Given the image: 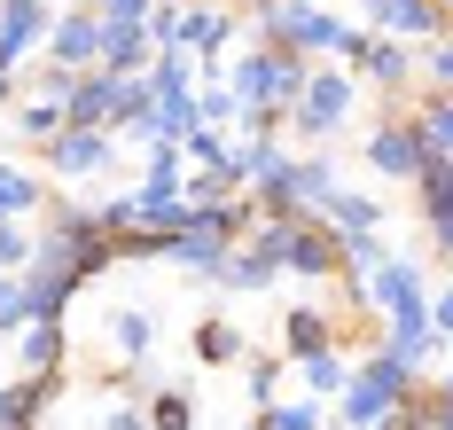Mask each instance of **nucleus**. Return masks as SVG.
Masks as SVG:
<instances>
[{
  "mask_svg": "<svg viewBox=\"0 0 453 430\" xmlns=\"http://www.w3.org/2000/svg\"><path fill=\"white\" fill-rule=\"evenodd\" d=\"M305 87H313V63H305V55H281V48H258V40L226 63V95L242 102V110H258V102H266V110L289 118V102L305 95Z\"/></svg>",
  "mask_w": 453,
  "mask_h": 430,
  "instance_id": "1",
  "label": "nucleus"
},
{
  "mask_svg": "<svg viewBox=\"0 0 453 430\" xmlns=\"http://www.w3.org/2000/svg\"><path fill=\"white\" fill-rule=\"evenodd\" d=\"M352 102H360V79H352L344 63H320V71H313V87L289 102V118H281V126H289V134H297L305 149H320L328 134H336V126H344V118H352Z\"/></svg>",
  "mask_w": 453,
  "mask_h": 430,
  "instance_id": "2",
  "label": "nucleus"
},
{
  "mask_svg": "<svg viewBox=\"0 0 453 430\" xmlns=\"http://www.w3.org/2000/svg\"><path fill=\"white\" fill-rule=\"evenodd\" d=\"M360 157H367V173H383V180H414L438 149L422 142V126H414V118H375V126H367V142H360Z\"/></svg>",
  "mask_w": 453,
  "mask_h": 430,
  "instance_id": "3",
  "label": "nucleus"
},
{
  "mask_svg": "<svg viewBox=\"0 0 453 430\" xmlns=\"http://www.w3.org/2000/svg\"><path fill=\"white\" fill-rule=\"evenodd\" d=\"M281 242H289V227L258 219V235H242L234 250H226L219 289H234V297H258V289H273V274H281Z\"/></svg>",
  "mask_w": 453,
  "mask_h": 430,
  "instance_id": "4",
  "label": "nucleus"
},
{
  "mask_svg": "<svg viewBox=\"0 0 453 430\" xmlns=\"http://www.w3.org/2000/svg\"><path fill=\"white\" fill-rule=\"evenodd\" d=\"M47 63L55 71H102V16L94 8H63L55 24H47Z\"/></svg>",
  "mask_w": 453,
  "mask_h": 430,
  "instance_id": "5",
  "label": "nucleus"
},
{
  "mask_svg": "<svg viewBox=\"0 0 453 430\" xmlns=\"http://www.w3.org/2000/svg\"><path fill=\"white\" fill-rule=\"evenodd\" d=\"M110 165H118V134L63 126V134L47 142V173H55V180H94V173H110Z\"/></svg>",
  "mask_w": 453,
  "mask_h": 430,
  "instance_id": "6",
  "label": "nucleus"
},
{
  "mask_svg": "<svg viewBox=\"0 0 453 430\" xmlns=\"http://www.w3.org/2000/svg\"><path fill=\"white\" fill-rule=\"evenodd\" d=\"M47 24H55L47 0H0V79H16V63L47 48Z\"/></svg>",
  "mask_w": 453,
  "mask_h": 430,
  "instance_id": "7",
  "label": "nucleus"
},
{
  "mask_svg": "<svg viewBox=\"0 0 453 430\" xmlns=\"http://www.w3.org/2000/svg\"><path fill=\"white\" fill-rule=\"evenodd\" d=\"M360 87H375V95H407L414 87V55L399 48V40H375V32H360V48H352V63H344Z\"/></svg>",
  "mask_w": 453,
  "mask_h": 430,
  "instance_id": "8",
  "label": "nucleus"
},
{
  "mask_svg": "<svg viewBox=\"0 0 453 430\" xmlns=\"http://www.w3.org/2000/svg\"><path fill=\"white\" fill-rule=\"evenodd\" d=\"M63 126L118 134V71H79V79L63 87Z\"/></svg>",
  "mask_w": 453,
  "mask_h": 430,
  "instance_id": "9",
  "label": "nucleus"
},
{
  "mask_svg": "<svg viewBox=\"0 0 453 430\" xmlns=\"http://www.w3.org/2000/svg\"><path fill=\"white\" fill-rule=\"evenodd\" d=\"M281 274L336 282V274H344V250H336V235H328L320 219H297V227H289V242H281Z\"/></svg>",
  "mask_w": 453,
  "mask_h": 430,
  "instance_id": "10",
  "label": "nucleus"
},
{
  "mask_svg": "<svg viewBox=\"0 0 453 430\" xmlns=\"http://www.w3.org/2000/svg\"><path fill=\"white\" fill-rule=\"evenodd\" d=\"M360 8H367V32H375V40H399V48H407V40L430 48V40H438V24H446L430 0H360Z\"/></svg>",
  "mask_w": 453,
  "mask_h": 430,
  "instance_id": "11",
  "label": "nucleus"
},
{
  "mask_svg": "<svg viewBox=\"0 0 453 430\" xmlns=\"http://www.w3.org/2000/svg\"><path fill=\"white\" fill-rule=\"evenodd\" d=\"M320 352H336V313H320V305H289L281 313V368H305Z\"/></svg>",
  "mask_w": 453,
  "mask_h": 430,
  "instance_id": "12",
  "label": "nucleus"
},
{
  "mask_svg": "<svg viewBox=\"0 0 453 430\" xmlns=\"http://www.w3.org/2000/svg\"><path fill=\"white\" fill-rule=\"evenodd\" d=\"M320 227H328L336 242H375V235H383V203L360 196V188H336V203L320 211Z\"/></svg>",
  "mask_w": 453,
  "mask_h": 430,
  "instance_id": "13",
  "label": "nucleus"
},
{
  "mask_svg": "<svg viewBox=\"0 0 453 430\" xmlns=\"http://www.w3.org/2000/svg\"><path fill=\"white\" fill-rule=\"evenodd\" d=\"M165 266H180V274H196V282H219L226 242H219V235H203V227H180V235L165 242Z\"/></svg>",
  "mask_w": 453,
  "mask_h": 430,
  "instance_id": "14",
  "label": "nucleus"
},
{
  "mask_svg": "<svg viewBox=\"0 0 453 430\" xmlns=\"http://www.w3.org/2000/svg\"><path fill=\"white\" fill-rule=\"evenodd\" d=\"M63 344H71L63 321H32V329L16 336V368H24V376H55V368H63Z\"/></svg>",
  "mask_w": 453,
  "mask_h": 430,
  "instance_id": "15",
  "label": "nucleus"
},
{
  "mask_svg": "<svg viewBox=\"0 0 453 430\" xmlns=\"http://www.w3.org/2000/svg\"><path fill=\"white\" fill-rule=\"evenodd\" d=\"M40 203H47V180H40V173H24V165H8V157H0V219H16V227H24V219H32Z\"/></svg>",
  "mask_w": 453,
  "mask_h": 430,
  "instance_id": "16",
  "label": "nucleus"
},
{
  "mask_svg": "<svg viewBox=\"0 0 453 430\" xmlns=\"http://www.w3.org/2000/svg\"><path fill=\"white\" fill-rule=\"evenodd\" d=\"M196 360L203 368H234V360H250V336L211 313V321H196Z\"/></svg>",
  "mask_w": 453,
  "mask_h": 430,
  "instance_id": "17",
  "label": "nucleus"
},
{
  "mask_svg": "<svg viewBox=\"0 0 453 430\" xmlns=\"http://www.w3.org/2000/svg\"><path fill=\"white\" fill-rule=\"evenodd\" d=\"M149 344H157V321H149L141 305H118V313H110V352H118L126 368H141V360H149Z\"/></svg>",
  "mask_w": 453,
  "mask_h": 430,
  "instance_id": "18",
  "label": "nucleus"
},
{
  "mask_svg": "<svg viewBox=\"0 0 453 430\" xmlns=\"http://www.w3.org/2000/svg\"><path fill=\"white\" fill-rule=\"evenodd\" d=\"M16 134L24 142H55L63 134V95H24L16 102Z\"/></svg>",
  "mask_w": 453,
  "mask_h": 430,
  "instance_id": "19",
  "label": "nucleus"
},
{
  "mask_svg": "<svg viewBox=\"0 0 453 430\" xmlns=\"http://www.w3.org/2000/svg\"><path fill=\"white\" fill-rule=\"evenodd\" d=\"M414 126H422V142L438 149V157H453V95H438V87H430V95L414 102Z\"/></svg>",
  "mask_w": 453,
  "mask_h": 430,
  "instance_id": "20",
  "label": "nucleus"
},
{
  "mask_svg": "<svg viewBox=\"0 0 453 430\" xmlns=\"http://www.w3.org/2000/svg\"><path fill=\"white\" fill-rule=\"evenodd\" d=\"M297 376H305V399H336V391L352 383V360H344V352H320V360H305Z\"/></svg>",
  "mask_w": 453,
  "mask_h": 430,
  "instance_id": "21",
  "label": "nucleus"
},
{
  "mask_svg": "<svg viewBox=\"0 0 453 430\" xmlns=\"http://www.w3.org/2000/svg\"><path fill=\"white\" fill-rule=\"evenodd\" d=\"M149 430H196V399L188 391H149Z\"/></svg>",
  "mask_w": 453,
  "mask_h": 430,
  "instance_id": "22",
  "label": "nucleus"
},
{
  "mask_svg": "<svg viewBox=\"0 0 453 430\" xmlns=\"http://www.w3.org/2000/svg\"><path fill=\"white\" fill-rule=\"evenodd\" d=\"M242 368H250V407H258V415H273V407H281V360H273V352H258V360H242Z\"/></svg>",
  "mask_w": 453,
  "mask_h": 430,
  "instance_id": "23",
  "label": "nucleus"
},
{
  "mask_svg": "<svg viewBox=\"0 0 453 430\" xmlns=\"http://www.w3.org/2000/svg\"><path fill=\"white\" fill-rule=\"evenodd\" d=\"M414 79H430V87H438V95H453V32H438V40H430V48L414 55Z\"/></svg>",
  "mask_w": 453,
  "mask_h": 430,
  "instance_id": "24",
  "label": "nucleus"
},
{
  "mask_svg": "<svg viewBox=\"0 0 453 430\" xmlns=\"http://www.w3.org/2000/svg\"><path fill=\"white\" fill-rule=\"evenodd\" d=\"M32 329V297H24V274L0 282V336H24Z\"/></svg>",
  "mask_w": 453,
  "mask_h": 430,
  "instance_id": "25",
  "label": "nucleus"
},
{
  "mask_svg": "<svg viewBox=\"0 0 453 430\" xmlns=\"http://www.w3.org/2000/svg\"><path fill=\"white\" fill-rule=\"evenodd\" d=\"M266 423L273 430H328V407H320V399H281Z\"/></svg>",
  "mask_w": 453,
  "mask_h": 430,
  "instance_id": "26",
  "label": "nucleus"
},
{
  "mask_svg": "<svg viewBox=\"0 0 453 430\" xmlns=\"http://www.w3.org/2000/svg\"><path fill=\"white\" fill-rule=\"evenodd\" d=\"M24 266H32V227L0 219V274H24Z\"/></svg>",
  "mask_w": 453,
  "mask_h": 430,
  "instance_id": "27",
  "label": "nucleus"
},
{
  "mask_svg": "<svg viewBox=\"0 0 453 430\" xmlns=\"http://www.w3.org/2000/svg\"><path fill=\"white\" fill-rule=\"evenodd\" d=\"M430 336L453 344V274H446V282H430Z\"/></svg>",
  "mask_w": 453,
  "mask_h": 430,
  "instance_id": "28",
  "label": "nucleus"
},
{
  "mask_svg": "<svg viewBox=\"0 0 453 430\" xmlns=\"http://www.w3.org/2000/svg\"><path fill=\"white\" fill-rule=\"evenodd\" d=\"M149 8H157V0H94V16H102V24H126V32L149 24Z\"/></svg>",
  "mask_w": 453,
  "mask_h": 430,
  "instance_id": "29",
  "label": "nucleus"
},
{
  "mask_svg": "<svg viewBox=\"0 0 453 430\" xmlns=\"http://www.w3.org/2000/svg\"><path fill=\"white\" fill-rule=\"evenodd\" d=\"M102 430H149V407H134V399L126 407H102Z\"/></svg>",
  "mask_w": 453,
  "mask_h": 430,
  "instance_id": "30",
  "label": "nucleus"
},
{
  "mask_svg": "<svg viewBox=\"0 0 453 430\" xmlns=\"http://www.w3.org/2000/svg\"><path fill=\"white\" fill-rule=\"evenodd\" d=\"M438 423H453V376L438 383Z\"/></svg>",
  "mask_w": 453,
  "mask_h": 430,
  "instance_id": "31",
  "label": "nucleus"
},
{
  "mask_svg": "<svg viewBox=\"0 0 453 430\" xmlns=\"http://www.w3.org/2000/svg\"><path fill=\"white\" fill-rule=\"evenodd\" d=\"M8 95H16V79H0V102H8Z\"/></svg>",
  "mask_w": 453,
  "mask_h": 430,
  "instance_id": "32",
  "label": "nucleus"
},
{
  "mask_svg": "<svg viewBox=\"0 0 453 430\" xmlns=\"http://www.w3.org/2000/svg\"><path fill=\"white\" fill-rule=\"evenodd\" d=\"M305 8H336V0H305Z\"/></svg>",
  "mask_w": 453,
  "mask_h": 430,
  "instance_id": "33",
  "label": "nucleus"
},
{
  "mask_svg": "<svg viewBox=\"0 0 453 430\" xmlns=\"http://www.w3.org/2000/svg\"><path fill=\"white\" fill-rule=\"evenodd\" d=\"M47 8H55V0H47ZM63 8H71V0H63Z\"/></svg>",
  "mask_w": 453,
  "mask_h": 430,
  "instance_id": "34",
  "label": "nucleus"
},
{
  "mask_svg": "<svg viewBox=\"0 0 453 430\" xmlns=\"http://www.w3.org/2000/svg\"><path fill=\"white\" fill-rule=\"evenodd\" d=\"M438 430H453V423H438Z\"/></svg>",
  "mask_w": 453,
  "mask_h": 430,
  "instance_id": "35",
  "label": "nucleus"
},
{
  "mask_svg": "<svg viewBox=\"0 0 453 430\" xmlns=\"http://www.w3.org/2000/svg\"><path fill=\"white\" fill-rule=\"evenodd\" d=\"M0 282H8V274H0Z\"/></svg>",
  "mask_w": 453,
  "mask_h": 430,
  "instance_id": "36",
  "label": "nucleus"
},
{
  "mask_svg": "<svg viewBox=\"0 0 453 430\" xmlns=\"http://www.w3.org/2000/svg\"><path fill=\"white\" fill-rule=\"evenodd\" d=\"M430 8H438V0H430Z\"/></svg>",
  "mask_w": 453,
  "mask_h": 430,
  "instance_id": "37",
  "label": "nucleus"
},
{
  "mask_svg": "<svg viewBox=\"0 0 453 430\" xmlns=\"http://www.w3.org/2000/svg\"><path fill=\"white\" fill-rule=\"evenodd\" d=\"M211 8H219V0H211Z\"/></svg>",
  "mask_w": 453,
  "mask_h": 430,
  "instance_id": "38",
  "label": "nucleus"
},
{
  "mask_svg": "<svg viewBox=\"0 0 453 430\" xmlns=\"http://www.w3.org/2000/svg\"><path fill=\"white\" fill-rule=\"evenodd\" d=\"M446 165H453V157H446Z\"/></svg>",
  "mask_w": 453,
  "mask_h": 430,
  "instance_id": "39",
  "label": "nucleus"
},
{
  "mask_svg": "<svg viewBox=\"0 0 453 430\" xmlns=\"http://www.w3.org/2000/svg\"><path fill=\"white\" fill-rule=\"evenodd\" d=\"M40 430H47V423H40Z\"/></svg>",
  "mask_w": 453,
  "mask_h": 430,
  "instance_id": "40",
  "label": "nucleus"
}]
</instances>
